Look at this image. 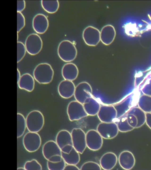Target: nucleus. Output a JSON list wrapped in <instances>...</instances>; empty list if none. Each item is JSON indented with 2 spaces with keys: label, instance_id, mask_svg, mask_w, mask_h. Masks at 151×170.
<instances>
[{
  "label": "nucleus",
  "instance_id": "14",
  "mask_svg": "<svg viewBox=\"0 0 151 170\" xmlns=\"http://www.w3.org/2000/svg\"><path fill=\"white\" fill-rule=\"evenodd\" d=\"M75 88L72 81L64 79L59 84L58 91L61 97L64 99H68L74 95Z\"/></svg>",
  "mask_w": 151,
  "mask_h": 170
},
{
  "label": "nucleus",
  "instance_id": "16",
  "mask_svg": "<svg viewBox=\"0 0 151 170\" xmlns=\"http://www.w3.org/2000/svg\"><path fill=\"white\" fill-rule=\"evenodd\" d=\"M118 161L121 167L125 170H130L134 166L135 158L133 153L128 151H124L120 154Z\"/></svg>",
  "mask_w": 151,
  "mask_h": 170
},
{
  "label": "nucleus",
  "instance_id": "41",
  "mask_svg": "<svg viewBox=\"0 0 151 170\" xmlns=\"http://www.w3.org/2000/svg\"><path fill=\"white\" fill-rule=\"evenodd\" d=\"M17 170H25L24 167H18L17 168Z\"/></svg>",
  "mask_w": 151,
  "mask_h": 170
},
{
  "label": "nucleus",
  "instance_id": "20",
  "mask_svg": "<svg viewBox=\"0 0 151 170\" xmlns=\"http://www.w3.org/2000/svg\"><path fill=\"white\" fill-rule=\"evenodd\" d=\"M117 161L116 155L113 153L107 152L101 157L100 165L104 170H111L116 166Z\"/></svg>",
  "mask_w": 151,
  "mask_h": 170
},
{
  "label": "nucleus",
  "instance_id": "40",
  "mask_svg": "<svg viewBox=\"0 0 151 170\" xmlns=\"http://www.w3.org/2000/svg\"><path fill=\"white\" fill-rule=\"evenodd\" d=\"M17 82L20 79L21 76L20 71L18 68L17 69Z\"/></svg>",
  "mask_w": 151,
  "mask_h": 170
},
{
  "label": "nucleus",
  "instance_id": "9",
  "mask_svg": "<svg viewBox=\"0 0 151 170\" xmlns=\"http://www.w3.org/2000/svg\"><path fill=\"white\" fill-rule=\"evenodd\" d=\"M97 115L102 122H115L117 118L116 111L113 105H101Z\"/></svg>",
  "mask_w": 151,
  "mask_h": 170
},
{
  "label": "nucleus",
  "instance_id": "10",
  "mask_svg": "<svg viewBox=\"0 0 151 170\" xmlns=\"http://www.w3.org/2000/svg\"><path fill=\"white\" fill-rule=\"evenodd\" d=\"M83 38L85 43L91 46H95L99 43L100 40V32L97 28L88 26L83 30Z\"/></svg>",
  "mask_w": 151,
  "mask_h": 170
},
{
  "label": "nucleus",
  "instance_id": "31",
  "mask_svg": "<svg viewBox=\"0 0 151 170\" xmlns=\"http://www.w3.org/2000/svg\"><path fill=\"white\" fill-rule=\"evenodd\" d=\"M24 167L25 170H41L42 167L38 161L35 159L28 161L25 163Z\"/></svg>",
  "mask_w": 151,
  "mask_h": 170
},
{
  "label": "nucleus",
  "instance_id": "18",
  "mask_svg": "<svg viewBox=\"0 0 151 170\" xmlns=\"http://www.w3.org/2000/svg\"><path fill=\"white\" fill-rule=\"evenodd\" d=\"M61 73L65 80L72 81L77 78L78 74V70L75 64L68 63L63 66Z\"/></svg>",
  "mask_w": 151,
  "mask_h": 170
},
{
  "label": "nucleus",
  "instance_id": "21",
  "mask_svg": "<svg viewBox=\"0 0 151 170\" xmlns=\"http://www.w3.org/2000/svg\"><path fill=\"white\" fill-rule=\"evenodd\" d=\"M35 79L30 74L27 73L22 75L17 82L19 88L28 92L32 91L35 87Z\"/></svg>",
  "mask_w": 151,
  "mask_h": 170
},
{
  "label": "nucleus",
  "instance_id": "13",
  "mask_svg": "<svg viewBox=\"0 0 151 170\" xmlns=\"http://www.w3.org/2000/svg\"><path fill=\"white\" fill-rule=\"evenodd\" d=\"M49 25V21L47 17L43 14H37L33 18L32 27L34 30L38 34L45 33L47 30Z\"/></svg>",
  "mask_w": 151,
  "mask_h": 170
},
{
  "label": "nucleus",
  "instance_id": "5",
  "mask_svg": "<svg viewBox=\"0 0 151 170\" xmlns=\"http://www.w3.org/2000/svg\"><path fill=\"white\" fill-rule=\"evenodd\" d=\"M24 45L27 52L34 55L38 54L43 47V42L41 37L37 34H30L26 38Z\"/></svg>",
  "mask_w": 151,
  "mask_h": 170
},
{
  "label": "nucleus",
  "instance_id": "26",
  "mask_svg": "<svg viewBox=\"0 0 151 170\" xmlns=\"http://www.w3.org/2000/svg\"><path fill=\"white\" fill-rule=\"evenodd\" d=\"M41 4L42 8L46 12L50 14L55 13L59 7L58 0H41Z\"/></svg>",
  "mask_w": 151,
  "mask_h": 170
},
{
  "label": "nucleus",
  "instance_id": "7",
  "mask_svg": "<svg viewBox=\"0 0 151 170\" xmlns=\"http://www.w3.org/2000/svg\"><path fill=\"white\" fill-rule=\"evenodd\" d=\"M72 145L80 153L82 154L87 147L86 133L81 128H73L71 133Z\"/></svg>",
  "mask_w": 151,
  "mask_h": 170
},
{
  "label": "nucleus",
  "instance_id": "30",
  "mask_svg": "<svg viewBox=\"0 0 151 170\" xmlns=\"http://www.w3.org/2000/svg\"><path fill=\"white\" fill-rule=\"evenodd\" d=\"M27 50L24 45L22 42L17 41V62L21 61L24 57Z\"/></svg>",
  "mask_w": 151,
  "mask_h": 170
},
{
  "label": "nucleus",
  "instance_id": "19",
  "mask_svg": "<svg viewBox=\"0 0 151 170\" xmlns=\"http://www.w3.org/2000/svg\"><path fill=\"white\" fill-rule=\"evenodd\" d=\"M83 105L88 115L90 116L97 115L101 106L100 102L93 96L87 99Z\"/></svg>",
  "mask_w": 151,
  "mask_h": 170
},
{
  "label": "nucleus",
  "instance_id": "25",
  "mask_svg": "<svg viewBox=\"0 0 151 170\" xmlns=\"http://www.w3.org/2000/svg\"><path fill=\"white\" fill-rule=\"evenodd\" d=\"M137 104L145 113L151 112V96L144 94L141 95L138 99Z\"/></svg>",
  "mask_w": 151,
  "mask_h": 170
},
{
  "label": "nucleus",
  "instance_id": "6",
  "mask_svg": "<svg viewBox=\"0 0 151 170\" xmlns=\"http://www.w3.org/2000/svg\"><path fill=\"white\" fill-rule=\"evenodd\" d=\"M67 114L70 121L78 120L88 115L83 104L77 101H73L68 104Z\"/></svg>",
  "mask_w": 151,
  "mask_h": 170
},
{
  "label": "nucleus",
  "instance_id": "2",
  "mask_svg": "<svg viewBox=\"0 0 151 170\" xmlns=\"http://www.w3.org/2000/svg\"><path fill=\"white\" fill-rule=\"evenodd\" d=\"M57 53L60 58L65 62H70L76 58L77 49L74 44L68 40L61 41L59 44Z\"/></svg>",
  "mask_w": 151,
  "mask_h": 170
},
{
  "label": "nucleus",
  "instance_id": "33",
  "mask_svg": "<svg viewBox=\"0 0 151 170\" xmlns=\"http://www.w3.org/2000/svg\"><path fill=\"white\" fill-rule=\"evenodd\" d=\"M17 31L19 32L24 27L25 24V17L21 12H17Z\"/></svg>",
  "mask_w": 151,
  "mask_h": 170
},
{
  "label": "nucleus",
  "instance_id": "28",
  "mask_svg": "<svg viewBox=\"0 0 151 170\" xmlns=\"http://www.w3.org/2000/svg\"><path fill=\"white\" fill-rule=\"evenodd\" d=\"M115 122L117 125L119 130L121 132H127L134 129L128 123L125 114L117 119Z\"/></svg>",
  "mask_w": 151,
  "mask_h": 170
},
{
  "label": "nucleus",
  "instance_id": "24",
  "mask_svg": "<svg viewBox=\"0 0 151 170\" xmlns=\"http://www.w3.org/2000/svg\"><path fill=\"white\" fill-rule=\"evenodd\" d=\"M134 115L137 119L138 124L136 128L142 126L145 122L146 113L138 107H133L126 113Z\"/></svg>",
  "mask_w": 151,
  "mask_h": 170
},
{
  "label": "nucleus",
  "instance_id": "17",
  "mask_svg": "<svg viewBox=\"0 0 151 170\" xmlns=\"http://www.w3.org/2000/svg\"><path fill=\"white\" fill-rule=\"evenodd\" d=\"M100 32V40L104 45H108L114 41L116 35L114 27L112 25L108 24L104 26Z\"/></svg>",
  "mask_w": 151,
  "mask_h": 170
},
{
  "label": "nucleus",
  "instance_id": "4",
  "mask_svg": "<svg viewBox=\"0 0 151 170\" xmlns=\"http://www.w3.org/2000/svg\"><path fill=\"white\" fill-rule=\"evenodd\" d=\"M22 142L25 149L29 152L33 153L39 149L42 140L40 136L37 133L29 131L24 135Z\"/></svg>",
  "mask_w": 151,
  "mask_h": 170
},
{
  "label": "nucleus",
  "instance_id": "34",
  "mask_svg": "<svg viewBox=\"0 0 151 170\" xmlns=\"http://www.w3.org/2000/svg\"><path fill=\"white\" fill-rule=\"evenodd\" d=\"M127 122L129 124L134 128H136L137 124V120L136 117L131 114H125Z\"/></svg>",
  "mask_w": 151,
  "mask_h": 170
},
{
  "label": "nucleus",
  "instance_id": "8",
  "mask_svg": "<svg viewBox=\"0 0 151 170\" xmlns=\"http://www.w3.org/2000/svg\"><path fill=\"white\" fill-rule=\"evenodd\" d=\"M96 130L103 138L106 139H111L115 138L119 131L115 122H101L98 125Z\"/></svg>",
  "mask_w": 151,
  "mask_h": 170
},
{
  "label": "nucleus",
  "instance_id": "15",
  "mask_svg": "<svg viewBox=\"0 0 151 170\" xmlns=\"http://www.w3.org/2000/svg\"><path fill=\"white\" fill-rule=\"evenodd\" d=\"M42 152L43 156L47 161L54 156L61 154V149L55 141L52 140H48L44 144Z\"/></svg>",
  "mask_w": 151,
  "mask_h": 170
},
{
  "label": "nucleus",
  "instance_id": "39",
  "mask_svg": "<svg viewBox=\"0 0 151 170\" xmlns=\"http://www.w3.org/2000/svg\"><path fill=\"white\" fill-rule=\"evenodd\" d=\"M79 169L76 165L67 164L66 165L64 170H79Z\"/></svg>",
  "mask_w": 151,
  "mask_h": 170
},
{
  "label": "nucleus",
  "instance_id": "35",
  "mask_svg": "<svg viewBox=\"0 0 151 170\" xmlns=\"http://www.w3.org/2000/svg\"><path fill=\"white\" fill-rule=\"evenodd\" d=\"M141 91L144 94L151 96V78L144 85Z\"/></svg>",
  "mask_w": 151,
  "mask_h": 170
},
{
  "label": "nucleus",
  "instance_id": "12",
  "mask_svg": "<svg viewBox=\"0 0 151 170\" xmlns=\"http://www.w3.org/2000/svg\"><path fill=\"white\" fill-rule=\"evenodd\" d=\"M86 140L87 147L92 151L98 150L103 145V138L97 130H88L86 133Z\"/></svg>",
  "mask_w": 151,
  "mask_h": 170
},
{
  "label": "nucleus",
  "instance_id": "1",
  "mask_svg": "<svg viewBox=\"0 0 151 170\" xmlns=\"http://www.w3.org/2000/svg\"><path fill=\"white\" fill-rule=\"evenodd\" d=\"M54 75V70L51 66L46 63L39 64L35 68L33 76L39 83L47 84L52 81Z\"/></svg>",
  "mask_w": 151,
  "mask_h": 170
},
{
  "label": "nucleus",
  "instance_id": "29",
  "mask_svg": "<svg viewBox=\"0 0 151 170\" xmlns=\"http://www.w3.org/2000/svg\"><path fill=\"white\" fill-rule=\"evenodd\" d=\"M66 163L63 159L61 161L58 162H51L49 161H47V167L50 170H64L66 165Z\"/></svg>",
  "mask_w": 151,
  "mask_h": 170
},
{
  "label": "nucleus",
  "instance_id": "11",
  "mask_svg": "<svg viewBox=\"0 0 151 170\" xmlns=\"http://www.w3.org/2000/svg\"><path fill=\"white\" fill-rule=\"evenodd\" d=\"M92 93L90 85L87 82L83 81L76 87L74 95L76 101L83 104L87 99L93 96Z\"/></svg>",
  "mask_w": 151,
  "mask_h": 170
},
{
  "label": "nucleus",
  "instance_id": "27",
  "mask_svg": "<svg viewBox=\"0 0 151 170\" xmlns=\"http://www.w3.org/2000/svg\"><path fill=\"white\" fill-rule=\"evenodd\" d=\"M17 118V138H19L22 136L24 134L27 126L26 118L22 114L18 113Z\"/></svg>",
  "mask_w": 151,
  "mask_h": 170
},
{
  "label": "nucleus",
  "instance_id": "37",
  "mask_svg": "<svg viewBox=\"0 0 151 170\" xmlns=\"http://www.w3.org/2000/svg\"><path fill=\"white\" fill-rule=\"evenodd\" d=\"M145 122L147 126L151 129V112L146 113Z\"/></svg>",
  "mask_w": 151,
  "mask_h": 170
},
{
  "label": "nucleus",
  "instance_id": "36",
  "mask_svg": "<svg viewBox=\"0 0 151 170\" xmlns=\"http://www.w3.org/2000/svg\"><path fill=\"white\" fill-rule=\"evenodd\" d=\"M26 6L25 1L24 0L17 1V12H21Z\"/></svg>",
  "mask_w": 151,
  "mask_h": 170
},
{
  "label": "nucleus",
  "instance_id": "38",
  "mask_svg": "<svg viewBox=\"0 0 151 170\" xmlns=\"http://www.w3.org/2000/svg\"><path fill=\"white\" fill-rule=\"evenodd\" d=\"M72 145H67L61 149V152L65 153H69L73 148Z\"/></svg>",
  "mask_w": 151,
  "mask_h": 170
},
{
  "label": "nucleus",
  "instance_id": "22",
  "mask_svg": "<svg viewBox=\"0 0 151 170\" xmlns=\"http://www.w3.org/2000/svg\"><path fill=\"white\" fill-rule=\"evenodd\" d=\"M55 141L61 149L67 145H72L71 133L66 130L59 131L56 135Z\"/></svg>",
  "mask_w": 151,
  "mask_h": 170
},
{
  "label": "nucleus",
  "instance_id": "23",
  "mask_svg": "<svg viewBox=\"0 0 151 170\" xmlns=\"http://www.w3.org/2000/svg\"><path fill=\"white\" fill-rule=\"evenodd\" d=\"M79 153L74 147L68 153L61 152V156L67 164L76 165L80 161Z\"/></svg>",
  "mask_w": 151,
  "mask_h": 170
},
{
  "label": "nucleus",
  "instance_id": "3",
  "mask_svg": "<svg viewBox=\"0 0 151 170\" xmlns=\"http://www.w3.org/2000/svg\"><path fill=\"white\" fill-rule=\"evenodd\" d=\"M25 118L27 128L29 131L38 133L43 128L44 117L40 111L34 110L30 111Z\"/></svg>",
  "mask_w": 151,
  "mask_h": 170
},
{
  "label": "nucleus",
  "instance_id": "32",
  "mask_svg": "<svg viewBox=\"0 0 151 170\" xmlns=\"http://www.w3.org/2000/svg\"><path fill=\"white\" fill-rule=\"evenodd\" d=\"M101 167L97 163L88 161L84 163L81 167V170H101Z\"/></svg>",
  "mask_w": 151,
  "mask_h": 170
}]
</instances>
